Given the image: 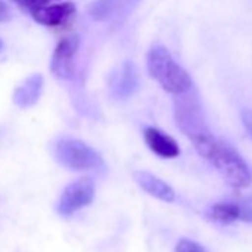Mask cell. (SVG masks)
Listing matches in <instances>:
<instances>
[{
	"label": "cell",
	"mask_w": 252,
	"mask_h": 252,
	"mask_svg": "<svg viewBox=\"0 0 252 252\" xmlns=\"http://www.w3.org/2000/svg\"><path fill=\"white\" fill-rule=\"evenodd\" d=\"M95 197V184L91 178H80L71 184H68L61 193L57 212L63 217H70L80 211L82 208L92 203Z\"/></svg>",
	"instance_id": "5b68a950"
},
{
	"label": "cell",
	"mask_w": 252,
	"mask_h": 252,
	"mask_svg": "<svg viewBox=\"0 0 252 252\" xmlns=\"http://www.w3.org/2000/svg\"><path fill=\"white\" fill-rule=\"evenodd\" d=\"M147 70L166 92L175 96L193 89L190 74L172 58L169 51L160 45H156L149 51Z\"/></svg>",
	"instance_id": "6da1fadb"
},
{
	"label": "cell",
	"mask_w": 252,
	"mask_h": 252,
	"mask_svg": "<svg viewBox=\"0 0 252 252\" xmlns=\"http://www.w3.org/2000/svg\"><path fill=\"white\" fill-rule=\"evenodd\" d=\"M57 160L73 171H101L104 169L102 156L86 143L74 138H61L55 146Z\"/></svg>",
	"instance_id": "277c9868"
},
{
	"label": "cell",
	"mask_w": 252,
	"mask_h": 252,
	"mask_svg": "<svg viewBox=\"0 0 252 252\" xmlns=\"http://www.w3.org/2000/svg\"><path fill=\"white\" fill-rule=\"evenodd\" d=\"M12 2H15L18 6L30 11V12H34L37 9H42L48 5H51V2H54V0H12Z\"/></svg>",
	"instance_id": "9a60e30c"
},
{
	"label": "cell",
	"mask_w": 252,
	"mask_h": 252,
	"mask_svg": "<svg viewBox=\"0 0 252 252\" xmlns=\"http://www.w3.org/2000/svg\"><path fill=\"white\" fill-rule=\"evenodd\" d=\"M175 252H208V251L202 245L190 239H180L175 246Z\"/></svg>",
	"instance_id": "5bb4252c"
},
{
	"label": "cell",
	"mask_w": 252,
	"mask_h": 252,
	"mask_svg": "<svg viewBox=\"0 0 252 252\" xmlns=\"http://www.w3.org/2000/svg\"><path fill=\"white\" fill-rule=\"evenodd\" d=\"M138 89V70L132 61H126L117 74L113 92L117 98H129Z\"/></svg>",
	"instance_id": "7c38bea8"
},
{
	"label": "cell",
	"mask_w": 252,
	"mask_h": 252,
	"mask_svg": "<svg viewBox=\"0 0 252 252\" xmlns=\"http://www.w3.org/2000/svg\"><path fill=\"white\" fill-rule=\"evenodd\" d=\"M79 45H80V40L76 34L63 39L57 45L54 55H52V61H51V70L58 79L67 80L73 76V71H74L73 61L79 51Z\"/></svg>",
	"instance_id": "8992f818"
},
{
	"label": "cell",
	"mask_w": 252,
	"mask_h": 252,
	"mask_svg": "<svg viewBox=\"0 0 252 252\" xmlns=\"http://www.w3.org/2000/svg\"><path fill=\"white\" fill-rule=\"evenodd\" d=\"M208 218L220 224H231L239 220L252 222V208L237 202L222 200L209 208Z\"/></svg>",
	"instance_id": "52a82bcc"
},
{
	"label": "cell",
	"mask_w": 252,
	"mask_h": 252,
	"mask_svg": "<svg viewBox=\"0 0 252 252\" xmlns=\"http://www.w3.org/2000/svg\"><path fill=\"white\" fill-rule=\"evenodd\" d=\"M134 180L150 196H153L159 200H163V202H174L175 200L174 189L169 184H166L165 181H162L160 178H158L156 175H153L152 172L135 171Z\"/></svg>",
	"instance_id": "30bf717a"
},
{
	"label": "cell",
	"mask_w": 252,
	"mask_h": 252,
	"mask_svg": "<svg viewBox=\"0 0 252 252\" xmlns=\"http://www.w3.org/2000/svg\"><path fill=\"white\" fill-rule=\"evenodd\" d=\"M240 119H242V123H243V126H245V129L248 131L249 137L252 138V108H245V110H242Z\"/></svg>",
	"instance_id": "2e32d148"
},
{
	"label": "cell",
	"mask_w": 252,
	"mask_h": 252,
	"mask_svg": "<svg viewBox=\"0 0 252 252\" xmlns=\"http://www.w3.org/2000/svg\"><path fill=\"white\" fill-rule=\"evenodd\" d=\"M9 18H11V11H9L8 5L0 0V23H2V21H8Z\"/></svg>",
	"instance_id": "e0dca14e"
},
{
	"label": "cell",
	"mask_w": 252,
	"mask_h": 252,
	"mask_svg": "<svg viewBox=\"0 0 252 252\" xmlns=\"http://www.w3.org/2000/svg\"><path fill=\"white\" fill-rule=\"evenodd\" d=\"M206 160L217 168L228 186L234 189H245L251 184L252 175L248 165L228 144L217 140L215 146L206 156Z\"/></svg>",
	"instance_id": "3957f363"
},
{
	"label": "cell",
	"mask_w": 252,
	"mask_h": 252,
	"mask_svg": "<svg viewBox=\"0 0 252 252\" xmlns=\"http://www.w3.org/2000/svg\"><path fill=\"white\" fill-rule=\"evenodd\" d=\"M138 0H94L88 6V15L95 21H104L120 11L134 6Z\"/></svg>",
	"instance_id": "4fadbf2b"
},
{
	"label": "cell",
	"mask_w": 252,
	"mask_h": 252,
	"mask_svg": "<svg viewBox=\"0 0 252 252\" xmlns=\"http://www.w3.org/2000/svg\"><path fill=\"white\" fill-rule=\"evenodd\" d=\"M144 140L149 149L162 159H175L180 156V147L177 141L158 128H147L144 131Z\"/></svg>",
	"instance_id": "9c48e42d"
},
{
	"label": "cell",
	"mask_w": 252,
	"mask_h": 252,
	"mask_svg": "<svg viewBox=\"0 0 252 252\" xmlns=\"http://www.w3.org/2000/svg\"><path fill=\"white\" fill-rule=\"evenodd\" d=\"M76 14V6L70 2L58 3V5H48L42 9L32 12L33 18L46 27H61L67 24Z\"/></svg>",
	"instance_id": "ba28073f"
},
{
	"label": "cell",
	"mask_w": 252,
	"mask_h": 252,
	"mask_svg": "<svg viewBox=\"0 0 252 252\" xmlns=\"http://www.w3.org/2000/svg\"><path fill=\"white\" fill-rule=\"evenodd\" d=\"M2 51H3V40L0 39V52H2Z\"/></svg>",
	"instance_id": "ac0fdd59"
},
{
	"label": "cell",
	"mask_w": 252,
	"mask_h": 252,
	"mask_svg": "<svg viewBox=\"0 0 252 252\" xmlns=\"http://www.w3.org/2000/svg\"><path fill=\"white\" fill-rule=\"evenodd\" d=\"M42 89H43V77H42V74L29 76L14 92L15 105H18L20 108L33 107L39 101V98L42 95Z\"/></svg>",
	"instance_id": "8fae6325"
},
{
	"label": "cell",
	"mask_w": 252,
	"mask_h": 252,
	"mask_svg": "<svg viewBox=\"0 0 252 252\" xmlns=\"http://www.w3.org/2000/svg\"><path fill=\"white\" fill-rule=\"evenodd\" d=\"M174 113L180 131L191 141V144L212 135L209 126L206 125L202 105L193 89L175 98Z\"/></svg>",
	"instance_id": "7a4b0ae2"
}]
</instances>
